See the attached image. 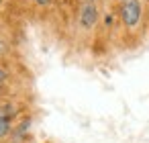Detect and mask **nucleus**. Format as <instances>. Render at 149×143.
<instances>
[{
	"label": "nucleus",
	"mask_w": 149,
	"mask_h": 143,
	"mask_svg": "<svg viewBox=\"0 0 149 143\" xmlns=\"http://www.w3.org/2000/svg\"><path fill=\"white\" fill-rule=\"evenodd\" d=\"M120 17L127 27H137L141 21V2L139 0H125L120 8Z\"/></svg>",
	"instance_id": "1"
},
{
	"label": "nucleus",
	"mask_w": 149,
	"mask_h": 143,
	"mask_svg": "<svg viewBox=\"0 0 149 143\" xmlns=\"http://www.w3.org/2000/svg\"><path fill=\"white\" fill-rule=\"evenodd\" d=\"M96 21H98V8H96V4L92 0H88L80 8V23H82L84 29H90V27L96 25Z\"/></svg>",
	"instance_id": "2"
},
{
	"label": "nucleus",
	"mask_w": 149,
	"mask_h": 143,
	"mask_svg": "<svg viewBox=\"0 0 149 143\" xmlns=\"http://www.w3.org/2000/svg\"><path fill=\"white\" fill-rule=\"evenodd\" d=\"M8 131H10V121H8V116L0 114V139L6 137V135H8Z\"/></svg>",
	"instance_id": "3"
},
{
	"label": "nucleus",
	"mask_w": 149,
	"mask_h": 143,
	"mask_svg": "<svg viewBox=\"0 0 149 143\" xmlns=\"http://www.w3.org/2000/svg\"><path fill=\"white\" fill-rule=\"evenodd\" d=\"M37 4H41V6H49L51 4V0H35Z\"/></svg>",
	"instance_id": "4"
},
{
	"label": "nucleus",
	"mask_w": 149,
	"mask_h": 143,
	"mask_svg": "<svg viewBox=\"0 0 149 143\" xmlns=\"http://www.w3.org/2000/svg\"><path fill=\"white\" fill-rule=\"evenodd\" d=\"M4 80H6V72L0 68V82H4Z\"/></svg>",
	"instance_id": "5"
},
{
	"label": "nucleus",
	"mask_w": 149,
	"mask_h": 143,
	"mask_svg": "<svg viewBox=\"0 0 149 143\" xmlns=\"http://www.w3.org/2000/svg\"><path fill=\"white\" fill-rule=\"evenodd\" d=\"M4 51V43H2V39H0V53Z\"/></svg>",
	"instance_id": "6"
},
{
	"label": "nucleus",
	"mask_w": 149,
	"mask_h": 143,
	"mask_svg": "<svg viewBox=\"0 0 149 143\" xmlns=\"http://www.w3.org/2000/svg\"><path fill=\"white\" fill-rule=\"evenodd\" d=\"M0 86H2V82H0Z\"/></svg>",
	"instance_id": "7"
}]
</instances>
